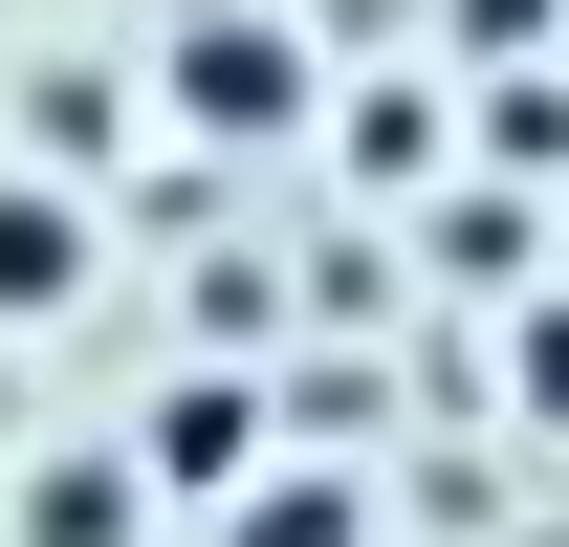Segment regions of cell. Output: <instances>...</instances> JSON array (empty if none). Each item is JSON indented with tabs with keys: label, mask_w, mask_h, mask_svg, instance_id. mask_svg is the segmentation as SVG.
<instances>
[{
	"label": "cell",
	"mask_w": 569,
	"mask_h": 547,
	"mask_svg": "<svg viewBox=\"0 0 569 547\" xmlns=\"http://www.w3.org/2000/svg\"><path fill=\"white\" fill-rule=\"evenodd\" d=\"M460 44H548V0H460Z\"/></svg>",
	"instance_id": "7"
},
{
	"label": "cell",
	"mask_w": 569,
	"mask_h": 547,
	"mask_svg": "<svg viewBox=\"0 0 569 547\" xmlns=\"http://www.w3.org/2000/svg\"><path fill=\"white\" fill-rule=\"evenodd\" d=\"M132 504H153V481L110 460V438H67V460L22 481V526H44V547H132Z\"/></svg>",
	"instance_id": "4"
},
{
	"label": "cell",
	"mask_w": 569,
	"mask_h": 547,
	"mask_svg": "<svg viewBox=\"0 0 569 547\" xmlns=\"http://www.w3.org/2000/svg\"><path fill=\"white\" fill-rule=\"evenodd\" d=\"M307 22H263V0H198V22H176V110H198L219 153H263V132H307Z\"/></svg>",
	"instance_id": "1"
},
{
	"label": "cell",
	"mask_w": 569,
	"mask_h": 547,
	"mask_svg": "<svg viewBox=\"0 0 569 547\" xmlns=\"http://www.w3.org/2000/svg\"><path fill=\"white\" fill-rule=\"evenodd\" d=\"M132 481H263V395H241V372H176L153 438H132Z\"/></svg>",
	"instance_id": "2"
},
{
	"label": "cell",
	"mask_w": 569,
	"mask_h": 547,
	"mask_svg": "<svg viewBox=\"0 0 569 547\" xmlns=\"http://www.w3.org/2000/svg\"><path fill=\"white\" fill-rule=\"evenodd\" d=\"M241 547H351V481H241Z\"/></svg>",
	"instance_id": "5"
},
{
	"label": "cell",
	"mask_w": 569,
	"mask_h": 547,
	"mask_svg": "<svg viewBox=\"0 0 569 547\" xmlns=\"http://www.w3.org/2000/svg\"><path fill=\"white\" fill-rule=\"evenodd\" d=\"M526 416H569V307H526Z\"/></svg>",
	"instance_id": "6"
},
{
	"label": "cell",
	"mask_w": 569,
	"mask_h": 547,
	"mask_svg": "<svg viewBox=\"0 0 569 547\" xmlns=\"http://www.w3.org/2000/svg\"><path fill=\"white\" fill-rule=\"evenodd\" d=\"M67 285H88V198L67 176H0V329H44Z\"/></svg>",
	"instance_id": "3"
}]
</instances>
